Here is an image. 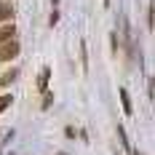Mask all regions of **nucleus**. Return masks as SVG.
Instances as JSON below:
<instances>
[{"label":"nucleus","instance_id":"39448f33","mask_svg":"<svg viewBox=\"0 0 155 155\" xmlns=\"http://www.w3.org/2000/svg\"><path fill=\"white\" fill-rule=\"evenodd\" d=\"M48 75H51V72H48V67H46V70H40V75H38V88H40V91H46V86H48Z\"/></svg>","mask_w":155,"mask_h":155},{"label":"nucleus","instance_id":"1a4fd4ad","mask_svg":"<svg viewBox=\"0 0 155 155\" xmlns=\"http://www.w3.org/2000/svg\"><path fill=\"white\" fill-rule=\"evenodd\" d=\"M134 155H142V153H134Z\"/></svg>","mask_w":155,"mask_h":155},{"label":"nucleus","instance_id":"0eeeda50","mask_svg":"<svg viewBox=\"0 0 155 155\" xmlns=\"http://www.w3.org/2000/svg\"><path fill=\"white\" fill-rule=\"evenodd\" d=\"M11 102H14L11 96H0V112H3L5 107H11Z\"/></svg>","mask_w":155,"mask_h":155},{"label":"nucleus","instance_id":"6e6552de","mask_svg":"<svg viewBox=\"0 0 155 155\" xmlns=\"http://www.w3.org/2000/svg\"><path fill=\"white\" fill-rule=\"evenodd\" d=\"M104 5H110V0H104Z\"/></svg>","mask_w":155,"mask_h":155},{"label":"nucleus","instance_id":"7ed1b4c3","mask_svg":"<svg viewBox=\"0 0 155 155\" xmlns=\"http://www.w3.org/2000/svg\"><path fill=\"white\" fill-rule=\"evenodd\" d=\"M11 16H14V5H11L8 0H3V3H0V21H8Z\"/></svg>","mask_w":155,"mask_h":155},{"label":"nucleus","instance_id":"423d86ee","mask_svg":"<svg viewBox=\"0 0 155 155\" xmlns=\"http://www.w3.org/2000/svg\"><path fill=\"white\" fill-rule=\"evenodd\" d=\"M16 78V70H11V72H5V75H0V86H8L11 80Z\"/></svg>","mask_w":155,"mask_h":155},{"label":"nucleus","instance_id":"f03ea898","mask_svg":"<svg viewBox=\"0 0 155 155\" xmlns=\"http://www.w3.org/2000/svg\"><path fill=\"white\" fill-rule=\"evenodd\" d=\"M14 35H16V27H14V24L0 27V46H3V43H8V40H14Z\"/></svg>","mask_w":155,"mask_h":155},{"label":"nucleus","instance_id":"20e7f679","mask_svg":"<svg viewBox=\"0 0 155 155\" xmlns=\"http://www.w3.org/2000/svg\"><path fill=\"white\" fill-rule=\"evenodd\" d=\"M120 102H123V112L131 115L134 110H131V99H128V91H126V88H120Z\"/></svg>","mask_w":155,"mask_h":155},{"label":"nucleus","instance_id":"f257e3e1","mask_svg":"<svg viewBox=\"0 0 155 155\" xmlns=\"http://www.w3.org/2000/svg\"><path fill=\"white\" fill-rule=\"evenodd\" d=\"M16 56H19V43H16V38L0 46V62H11Z\"/></svg>","mask_w":155,"mask_h":155}]
</instances>
